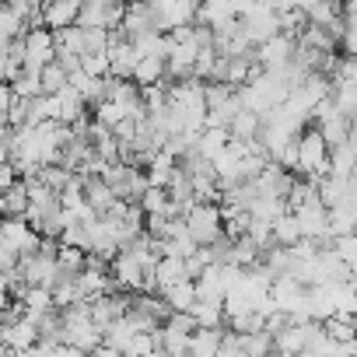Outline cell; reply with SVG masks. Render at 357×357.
<instances>
[{
  "label": "cell",
  "mask_w": 357,
  "mask_h": 357,
  "mask_svg": "<svg viewBox=\"0 0 357 357\" xmlns=\"http://www.w3.org/2000/svg\"><path fill=\"white\" fill-rule=\"evenodd\" d=\"M270 231H273V245H294V242H301V228H298V218L291 214V211H284L280 218H273L270 221Z\"/></svg>",
  "instance_id": "obj_22"
},
{
  "label": "cell",
  "mask_w": 357,
  "mask_h": 357,
  "mask_svg": "<svg viewBox=\"0 0 357 357\" xmlns=\"http://www.w3.org/2000/svg\"><path fill=\"white\" fill-rule=\"evenodd\" d=\"M39 84H43V95H56L60 88H67V70L53 60L39 70Z\"/></svg>",
  "instance_id": "obj_29"
},
{
  "label": "cell",
  "mask_w": 357,
  "mask_h": 357,
  "mask_svg": "<svg viewBox=\"0 0 357 357\" xmlns=\"http://www.w3.org/2000/svg\"><path fill=\"white\" fill-rule=\"evenodd\" d=\"M0 343L11 347V350H32V347L39 343V333H36L32 319L22 315V319H15V322H4V326H0Z\"/></svg>",
  "instance_id": "obj_10"
},
{
  "label": "cell",
  "mask_w": 357,
  "mask_h": 357,
  "mask_svg": "<svg viewBox=\"0 0 357 357\" xmlns=\"http://www.w3.org/2000/svg\"><path fill=\"white\" fill-rule=\"evenodd\" d=\"M270 305L291 319H305V284L294 280L291 273L270 280Z\"/></svg>",
  "instance_id": "obj_6"
},
{
  "label": "cell",
  "mask_w": 357,
  "mask_h": 357,
  "mask_svg": "<svg viewBox=\"0 0 357 357\" xmlns=\"http://www.w3.org/2000/svg\"><path fill=\"white\" fill-rule=\"evenodd\" d=\"M228 322H231V333L249 336V333H259V329H263V312H245V315H235V319H228Z\"/></svg>",
  "instance_id": "obj_32"
},
{
  "label": "cell",
  "mask_w": 357,
  "mask_h": 357,
  "mask_svg": "<svg viewBox=\"0 0 357 357\" xmlns=\"http://www.w3.org/2000/svg\"><path fill=\"white\" fill-rule=\"evenodd\" d=\"M130 46H133L137 60H165L168 36H165V32H154V29H147V32L133 36V39H130Z\"/></svg>",
  "instance_id": "obj_13"
},
{
  "label": "cell",
  "mask_w": 357,
  "mask_h": 357,
  "mask_svg": "<svg viewBox=\"0 0 357 357\" xmlns=\"http://www.w3.org/2000/svg\"><path fill=\"white\" fill-rule=\"evenodd\" d=\"M56 60V50H53V32L50 29H29L22 36V70H32L39 74L46 63Z\"/></svg>",
  "instance_id": "obj_5"
},
{
  "label": "cell",
  "mask_w": 357,
  "mask_h": 357,
  "mask_svg": "<svg viewBox=\"0 0 357 357\" xmlns=\"http://www.w3.org/2000/svg\"><path fill=\"white\" fill-rule=\"evenodd\" d=\"M197 4H200V0H197Z\"/></svg>",
  "instance_id": "obj_39"
},
{
  "label": "cell",
  "mask_w": 357,
  "mask_h": 357,
  "mask_svg": "<svg viewBox=\"0 0 357 357\" xmlns=\"http://www.w3.org/2000/svg\"><path fill=\"white\" fill-rule=\"evenodd\" d=\"M326 140L319 137V130H301L294 137V172L301 178H319L326 175Z\"/></svg>",
  "instance_id": "obj_2"
},
{
  "label": "cell",
  "mask_w": 357,
  "mask_h": 357,
  "mask_svg": "<svg viewBox=\"0 0 357 357\" xmlns=\"http://www.w3.org/2000/svg\"><path fill=\"white\" fill-rule=\"evenodd\" d=\"M252 53H256V63H259L263 70H273V67H284V63L291 60V53H294V39L284 36V32H277V36H270L266 43H259Z\"/></svg>",
  "instance_id": "obj_9"
},
{
  "label": "cell",
  "mask_w": 357,
  "mask_h": 357,
  "mask_svg": "<svg viewBox=\"0 0 357 357\" xmlns=\"http://www.w3.org/2000/svg\"><path fill=\"white\" fill-rule=\"evenodd\" d=\"M287 322H291V315H284V312L270 308V312L263 315V333H266V336H277V333H280Z\"/></svg>",
  "instance_id": "obj_35"
},
{
  "label": "cell",
  "mask_w": 357,
  "mask_h": 357,
  "mask_svg": "<svg viewBox=\"0 0 357 357\" xmlns=\"http://www.w3.org/2000/svg\"><path fill=\"white\" fill-rule=\"evenodd\" d=\"M56 123H63V126H74L77 119H84V98L67 84V88H60L56 95Z\"/></svg>",
  "instance_id": "obj_14"
},
{
  "label": "cell",
  "mask_w": 357,
  "mask_h": 357,
  "mask_svg": "<svg viewBox=\"0 0 357 357\" xmlns=\"http://www.w3.org/2000/svg\"><path fill=\"white\" fill-rule=\"evenodd\" d=\"M18 266V252H11L4 242H0V273H15Z\"/></svg>",
  "instance_id": "obj_37"
},
{
  "label": "cell",
  "mask_w": 357,
  "mask_h": 357,
  "mask_svg": "<svg viewBox=\"0 0 357 357\" xmlns=\"http://www.w3.org/2000/svg\"><path fill=\"white\" fill-rule=\"evenodd\" d=\"M235 22V8H231V0H200L197 4V22L193 25H207L211 32Z\"/></svg>",
  "instance_id": "obj_11"
},
{
  "label": "cell",
  "mask_w": 357,
  "mask_h": 357,
  "mask_svg": "<svg viewBox=\"0 0 357 357\" xmlns=\"http://www.w3.org/2000/svg\"><path fill=\"white\" fill-rule=\"evenodd\" d=\"M175 168H178V161H175L168 151H154V154L147 158V172H144L147 186H158V190H165V186L172 183Z\"/></svg>",
  "instance_id": "obj_12"
},
{
  "label": "cell",
  "mask_w": 357,
  "mask_h": 357,
  "mask_svg": "<svg viewBox=\"0 0 357 357\" xmlns=\"http://www.w3.org/2000/svg\"><path fill=\"white\" fill-rule=\"evenodd\" d=\"M70 175H74V172H67L63 165H43V168L36 172V178H39L46 190H53V193H60V190L70 183Z\"/></svg>",
  "instance_id": "obj_28"
},
{
  "label": "cell",
  "mask_w": 357,
  "mask_h": 357,
  "mask_svg": "<svg viewBox=\"0 0 357 357\" xmlns=\"http://www.w3.org/2000/svg\"><path fill=\"white\" fill-rule=\"evenodd\" d=\"M4 197V218H25V207H29V197H25V183L18 178V183L11 190L0 193Z\"/></svg>",
  "instance_id": "obj_27"
},
{
  "label": "cell",
  "mask_w": 357,
  "mask_h": 357,
  "mask_svg": "<svg viewBox=\"0 0 357 357\" xmlns=\"http://www.w3.org/2000/svg\"><path fill=\"white\" fill-rule=\"evenodd\" d=\"M0 242H4L11 252H18V256L39 252V245H43V238L29 228L25 218H0Z\"/></svg>",
  "instance_id": "obj_7"
},
{
  "label": "cell",
  "mask_w": 357,
  "mask_h": 357,
  "mask_svg": "<svg viewBox=\"0 0 357 357\" xmlns=\"http://www.w3.org/2000/svg\"><path fill=\"white\" fill-rule=\"evenodd\" d=\"M11 102H15V91H11V84H0V126H8Z\"/></svg>",
  "instance_id": "obj_36"
},
{
  "label": "cell",
  "mask_w": 357,
  "mask_h": 357,
  "mask_svg": "<svg viewBox=\"0 0 357 357\" xmlns=\"http://www.w3.org/2000/svg\"><path fill=\"white\" fill-rule=\"evenodd\" d=\"M235 91H238V102H242V109H245V112L266 116L273 105H280V102L287 98L291 84H287L280 74H273V70H263L259 77H252L249 84H242V88H235Z\"/></svg>",
  "instance_id": "obj_1"
},
{
  "label": "cell",
  "mask_w": 357,
  "mask_h": 357,
  "mask_svg": "<svg viewBox=\"0 0 357 357\" xmlns=\"http://www.w3.org/2000/svg\"><path fill=\"white\" fill-rule=\"evenodd\" d=\"M190 315H193L197 329H221V322H225V312H221V305H207V301H193Z\"/></svg>",
  "instance_id": "obj_25"
},
{
  "label": "cell",
  "mask_w": 357,
  "mask_h": 357,
  "mask_svg": "<svg viewBox=\"0 0 357 357\" xmlns=\"http://www.w3.org/2000/svg\"><path fill=\"white\" fill-rule=\"evenodd\" d=\"M130 81L137 88H147V84H161L165 81V60H137Z\"/></svg>",
  "instance_id": "obj_23"
},
{
  "label": "cell",
  "mask_w": 357,
  "mask_h": 357,
  "mask_svg": "<svg viewBox=\"0 0 357 357\" xmlns=\"http://www.w3.org/2000/svg\"><path fill=\"white\" fill-rule=\"evenodd\" d=\"M183 225H186V235L197 242V245H211L214 238H221V211L218 204H193L186 214H183Z\"/></svg>",
  "instance_id": "obj_4"
},
{
  "label": "cell",
  "mask_w": 357,
  "mask_h": 357,
  "mask_svg": "<svg viewBox=\"0 0 357 357\" xmlns=\"http://www.w3.org/2000/svg\"><path fill=\"white\" fill-rule=\"evenodd\" d=\"M158 298H161L172 312H190L193 301H197V287H193V280H175V284L161 287Z\"/></svg>",
  "instance_id": "obj_16"
},
{
  "label": "cell",
  "mask_w": 357,
  "mask_h": 357,
  "mask_svg": "<svg viewBox=\"0 0 357 357\" xmlns=\"http://www.w3.org/2000/svg\"><path fill=\"white\" fill-rule=\"evenodd\" d=\"M225 144H228V130H225V126H204V130L197 133V144H193V151H197L200 158L214 161V158L225 151Z\"/></svg>",
  "instance_id": "obj_18"
},
{
  "label": "cell",
  "mask_w": 357,
  "mask_h": 357,
  "mask_svg": "<svg viewBox=\"0 0 357 357\" xmlns=\"http://www.w3.org/2000/svg\"><path fill=\"white\" fill-rule=\"evenodd\" d=\"M228 137L231 140H242V144H252L256 140V133H259V116L256 112H245V109H238L231 119H228Z\"/></svg>",
  "instance_id": "obj_21"
},
{
  "label": "cell",
  "mask_w": 357,
  "mask_h": 357,
  "mask_svg": "<svg viewBox=\"0 0 357 357\" xmlns=\"http://www.w3.org/2000/svg\"><path fill=\"white\" fill-rule=\"evenodd\" d=\"M81 43H84V53H105L109 46V29H81ZM81 53V56H84Z\"/></svg>",
  "instance_id": "obj_31"
},
{
  "label": "cell",
  "mask_w": 357,
  "mask_h": 357,
  "mask_svg": "<svg viewBox=\"0 0 357 357\" xmlns=\"http://www.w3.org/2000/svg\"><path fill=\"white\" fill-rule=\"evenodd\" d=\"M225 329H193L186 340V357H214Z\"/></svg>",
  "instance_id": "obj_20"
},
{
  "label": "cell",
  "mask_w": 357,
  "mask_h": 357,
  "mask_svg": "<svg viewBox=\"0 0 357 357\" xmlns=\"http://www.w3.org/2000/svg\"><path fill=\"white\" fill-rule=\"evenodd\" d=\"M238 350L245 357H270L273 354V336H266L263 329L259 333H249V336H238Z\"/></svg>",
  "instance_id": "obj_26"
},
{
  "label": "cell",
  "mask_w": 357,
  "mask_h": 357,
  "mask_svg": "<svg viewBox=\"0 0 357 357\" xmlns=\"http://www.w3.org/2000/svg\"><path fill=\"white\" fill-rule=\"evenodd\" d=\"M354 161H357V147H354V137H347L343 144L329 147V154H326V172L347 178V175H354Z\"/></svg>",
  "instance_id": "obj_15"
},
{
  "label": "cell",
  "mask_w": 357,
  "mask_h": 357,
  "mask_svg": "<svg viewBox=\"0 0 357 357\" xmlns=\"http://www.w3.org/2000/svg\"><path fill=\"white\" fill-rule=\"evenodd\" d=\"M161 326H165V329H175V333H186V336L197 329V322H193V315H190V312H172Z\"/></svg>",
  "instance_id": "obj_34"
},
{
  "label": "cell",
  "mask_w": 357,
  "mask_h": 357,
  "mask_svg": "<svg viewBox=\"0 0 357 357\" xmlns=\"http://www.w3.org/2000/svg\"><path fill=\"white\" fill-rule=\"evenodd\" d=\"M329 102L340 116L354 119L357 116V81H333L329 84Z\"/></svg>",
  "instance_id": "obj_17"
},
{
  "label": "cell",
  "mask_w": 357,
  "mask_h": 357,
  "mask_svg": "<svg viewBox=\"0 0 357 357\" xmlns=\"http://www.w3.org/2000/svg\"><path fill=\"white\" fill-rule=\"evenodd\" d=\"M77 11H81V0H46L39 8V25L50 32L70 29L77 22Z\"/></svg>",
  "instance_id": "obj_8"
},
{
  "label": "cell",
  "mask_w": 357,
  "mask_h": 357,
  "mask_svg": "<svg viewBox=\"0 0 357 357\" xmlns=\"http://www.w3.org/2000/svg\"><path fill=\"white\" fill-rule=\"evenodd\" d=\"M329 249H333V256H336L343 266L354 270V263H357V238H354V231H350V235H333Z\"/></svg>",
  "instance_id": "obj_30"
},
{
  "label": "cell",
  "mask_w": 357,
  "mask_h": 357,
  "mask_svg": "<svg viewBox=\"0 0 357 357\" xmlns=\"http://www.w3.org/2000/svg\"><path fill=\"white\" fill-rule=\"evenodd\" d=\"M354 214H357V207H354V197H343L336 207H329V211H326L329 235H350V231H354Z\"/></svg>",
  "instance_id": "obj_19"
},
{
  "label": "cell",
  "mask_w": 357,
  "mask_h": 357,
  "mask_svg": "<svg viewBox=\"0 0 357 357\" xmlns=\"http://www.w3.org/2000/svg\"><path fill=\"white\" fill-rule=\"evenodd\" d=\"M18 284H25V287H53L56 284V259H53V252H29V256H18V266H15V273H11Z\"/></svg>",
  "instance_id": "obj_3"
},
{
  "label": "cell",
  "mask_w": 357,
  "mask_h": 357,
  "mask_svg": "<svg viewBox=\"0 0 357 357\" xmlns=\"http://www.w3.org/2000/svg\"><path fill=\"white\" fill-rule=\"evenodd\" d=\"M322 333L333 343H347V340H354V319L343 315V312H333L329 319H322Z\"/></svg>",
  "instance_id": "obj_24"
},
{
  "label": "cell",
  "mask_w": 357,
  "mask_h": 357,
  "mask_svg": "<svg viewBox=\"0 0 357 357\" xmlns=\"http://www.w3.org/2000/svg\"><path fill=\"white\" fill-rule=\"evenodd\" d=\"M81 70H84L88 77H105V74H109L105 53H84V56H81Z\"/></svg>",
  "instance_id": "obj_33"
},
{
  "label": "cell",
  "mask_w": 357,
  "mask_h": 357,
  "mask_svg": "<svg viewBox=\"0 0 357 357\" xmlns=\"http://www.w3.org/2000/svg\"><path fill=\"white\" fill-rule=\"evenodd\" d=\"M91 357H123L116 347H105V343H98L95 350H91Z\"/></svg>",
  "instance_id": "obj_38"
}]
</instances>
